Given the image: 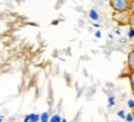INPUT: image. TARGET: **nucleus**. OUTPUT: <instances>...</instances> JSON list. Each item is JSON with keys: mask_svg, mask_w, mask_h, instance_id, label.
<instances>
[{"mask_svg": "<svg viewBox=\"0 0 134 122\" xmlns=\"http://www.w3.org/2000/svg\"><path fill=\"white\" fill-rule=\"evenodd\" d=\"M127 65H128V68H129L130 71H134V50L129 51V54H128Z\"/></svg>", "mask_w": 134, "mask_h": 122, "instance_id": "obj_3", "label": "nucleus"}, {"mask_svg": "<svg viewBox=\"0 0 134 122\" xmlns=\"http://www.w3.org/2000/svg\"><path fill=\"white\" fill-rule=\"evenodd\" d=\"M0 122H3V118H1V117H0Z\"/></svg>", "mask_w": 134, "mask_h": 122, "instance_id": "obj_19", "label": "nucleus"}, {"mask_svg": "<svg viewBox=\"0 0 134 122\" xmlns=\"http://www.w3.org/2000/svg\"><path fill=\"white\" fill-rule=\"evenodd\" d=\"M129 38H134V29H130V31H129Z\"/></svg>", "mask_w": 134, "mask_h": 122, "instance_id": "obj_15", "label": "nucleus"}, {"mask_svg": "<svg viewBox=\"0 0 134 122\" xmlns=\"http://www.w3.org/2000/svg\"><path fill=\"white\" fill-rule=\"evenodd\" d=\"M29 116H30V122H38L40 121V115H37V113H31Z\"/></svg>", "mask_w": 134, "mask_h": 122, "instance_id": "obj_5", "label": "nucleus"}, {"mask_svg": "<svg viewBox=\"0 0 134 122\" xmlns=\"http://www.w3.org/2000/svg\"><path fill=\"white\" fill-rule=\"evenodd\" d=\"M108 101H109V106H113V105H114V97H109L108 98Z\"/></svg>", "mask_w": 134, "mask_h": 122, "instance_id": "obj_14", "label": "nucleus"}, {"mask_svg": "<svg viewBox=\"0 0 134 122\" xmlns=\"http://www.w3.org/2000/svg\"><path fill=\"white\" fill-rule=\"evenodd\" d=\"M128 78H129V82H130V87H132V91L134 92V71H130L129 76H128Z\"/></svg>", "mask_w": 134, "mask_h": 122, "instance_id": "obj_4", "label": "nucleus"}, {"mask_svg": "<svg viewBox=\"0 0 134 122\" xmlns=\"http://www.w3.org/2000/svg\"><path fill=\"white\" fill-rule=\"evenodd\" d=\"M24 122H30V116H29V115H27V116H26V117H25Z\"/></svg>", "mask_w": 134, "mask_h": 122, "instance_id": "obj_16", "label": "nucleus"}, {"mask_svg": "<svg viewBox=\"0 0 134 122\" xmlns=\"http://www.w3.org/2000/svg\"><path fill=\"white\" fill-rule=\"evenodd\" d=\"M129 16H130V13L127 10V11H118L113 14V20L115 23H118L120 25H127L128 21H129Z\"/></svg>", "mask_w": 134, "mask_h": 122, "instance_id": "obj_2", "label": "nucleus"}, {"mask_svg": "<svg viewBox=\"0 0 134 122\" xmlns=\"http://www.w3.org/2000/svg\"><path fill=\"white\" fill-rule=\"evenodd\" d=\"M128 106H129L130 108H134V100H129V101H128Z\"/></svg>", "mask_w": 134, "mask_h": 122, "instance_id": "obj_13", "label": "nucleus"}, {"mask_svg": "<svg viewBox=\"0 0 134 122\" xmlns=\"http://www.w3.org/2000/svg\"><path fill=\"white\" fill-rule=\"evenodd\" d=\"M125 120H127L128 122H132V121H133V115H132V113L127 115V116H125Z\"/></svg>", "mask_w": 134, "mask_h": 122, "instance_id": "obj_11", "label": "nucleus"}, {"mask_svg": "<svg viewBox=\"0 0 134 122\" xmlns=\"http://www.w3.org/2000/svg\"><path fill=\"white\" fill-rule=\"evenodd\" d=\"M61 120H62V118L60 117L58 115H53L52 117L50 118V121L48 122H61Z\"/></svg>", "mask_w": 134, "mask_h": 122, "instance_id": "obj_9", "label": "nucleus"}, {"mask_svg": "<svg viewBox=\"0 0 134 122\" xmlns=\"http://www.w3.org/2000/svg\"><path fill=\"white\" fill-rule=\"evenodd\" d=\"M96 36H97V38H100V33H99V31H97V33H96Z\"/></svg>", "mask_w": 134, "mask_h": 122, "instance_id": "obj_17", "label": "nucleus"}, {"mask_svg": "<svg viewBox=\"0 0 134 122\" xmlns=\"http://www.w3.org/2000/svg\"><path fill=\"white\" fill-rule=\"evenodd\" d=\"M129 13H134V0H129Z\"/></svg>", "mask_w": 134, "mask_h": 122, "instance_id": "obj_10", "label": "nucleus"}, {"mask_svg": "<svg viewBox=\"0 0 134 122\" xmlns=\"http://www.w3.org/2000/svg\"><path fill=\"white\" fill-rule=\"evenodd\" d=\"M90 18H91L92 20L97 21V20H98V14H97L94 10H91V11H90Z\"/></svg>", "mask_w": 134, "mask_h": 122, "instance_id": "obj_8", "label": "nucleus"}, {"mask_svg": "<svg viewBox=\"0 0 134 122\" xmlns=\"http://www.w3.org/2000/svg\"><path fill=\"white\" fill-rule=\"evenodd\" d=\"M118 116H119V117H122V118H125V113H124V111H123V110L118 111Z\"/></svg>", "mask_w": 134, "mask_h": 122, "instance_id": "obj_12", "label": "nucleus"}, {"mask_svg": "<svg viewBox=\"0 0 134 122\" xmlns=\"http://www.w3.org/2000/svg\"><path fill=\"white\" fill-rule=\"evenodd\" d=\"M61 122H67V121H66V120H61Z\"/></svg>", "mask_w": 134, "mask_h": 122, "instance_id": "obj_18", "label": "nucleus"}, {"mask_svg": "<svg viewBox=\"0 0 134 122\" xmlns=\"http://www.w3.org/2000/svg\"><path fill=\"white\" fill-rule=\"evenodd\" d=\"M109 5L115 13L127 11L129 9V0H109Z\"/></svg>", "mask_w": 134, "mask_h": 122, "instance_id": "obj_1", "label": "nucleus"}, {"mask_svg": "<svg viewBox=\"0 0 134 122\" xmlns=\"http://www.w3.org/2000/svg\"><path fill=\"white\" fill-rule=\"evenodd\" d=\"M128 25L130 26V29H134V13H130V16H129V21H128Z\"/></svg>", "mask_w": 134, "mask_h": 122, "instance_id": "obj_7", "label": "nucleus"}, {"mask_svg": "<svg viewBox=\"0 0 134 122\" xmlns=\"http://www.w3.org/2000/svg\"><path fill=\"white\" fill-rule=\"evenodd\" d=\"M40 121H41V122H48V121H50L48 113H47V112L41 113V115H40Z\"/></svg>", "mask_w": 134, "mask_h": 122, "instance_id": "obj_6", "label": "nucleus"}]
</instances>
